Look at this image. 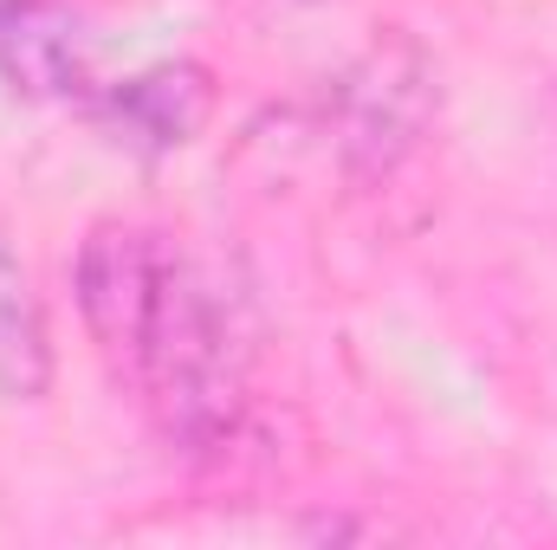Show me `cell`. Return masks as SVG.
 Returning a JSON list of instances; mask_svg holds the SVG:
<instances>
[{
    "mask_svg": "<svg viewBox=\"0 0 557 550\" xmlns=\"http://www.w3.org/2000/svg\"><path fill=\"white\" fill-rule=\"evenodd\" d=\"M0 85L33 104H85L91 33L65 0H0Z\"/></svg>",
    "mask_w": 557,
    "mask_h": 550,
    "instance_id": "cell-4",
    "label": "cell"
},
{
    "mask_svg": "<svg viewBox=\"0 0 557 550\" xmlns=\"http://www.w3.org/2000/svg\"><path fill=\"white\" fill-rule=\"evenodd\" d=\"M78 311L149 421L175 447H214L240 421V343L201 266L156 227L104 221L78 253Z\"/></svg>",
    "mask_w": 557,
    "mask_h": 550,
    "instance_id": "cell-1",
    "label": "cell"
},
{
    "mask_svg": "<svg viewBox=\"0 0 557 550\" xmlns=\"http://www.w3.org/2000/svg\"><path fill=\"white\" fill-rule=\"evenodd\" d=\"M428 124H434V65L416 33L389 26L344 65L331 91V137L344 175L357 188L389 182L421 149Z\"/></svg>",
    "mask_w": 557,
    "mask_h": 550,
    "instance_id": "cell-2",
    "label": "cell"
},
{
    "mask_svg": "<svg viewBox=\"0 0 557 550\" xmlns=\"http://www.w3.org/2000/svg\"><path fill=\"white\" fill-rule=\"evenodd\" d=\"M85 117L111 142L137 149V155H175V149H188L208 130L214 78L201 65H188V59H169V65H149V72H131V78L91 91Z\"/></svg>",
    "mask_w": 557,
    "mask_h": 550,
    "instance_id": "cell-3",
    "label": "cell"
},
{
    "mask_svg": "<svg viewBox=\"0 0 557 550\" xmlns=\"http://www.w3.org/2000/svg\"><path fill=\"white\" fill-rule=\"evenodd\" d=\"M52 389V337L26 266L0 247V402H39Z\"/></svg>",
    "mask_w": 557,
    "mask_h": 550,
    "instance_id": "cell-5",
    "label": "cell"
}]
</instances>
